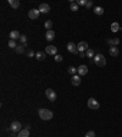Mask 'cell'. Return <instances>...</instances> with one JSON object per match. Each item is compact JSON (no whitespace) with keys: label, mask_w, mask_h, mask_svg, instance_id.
<instances>
[{"label":"cell","mask_w":122,"mask_h":137,"mask_svg":"<svg viewBox=\"0 0 122 137\" xmlns=\"http://www.w3.org/2000/svg\"><path fill=\"white\" fill-rule=\"evenodd\" d=\"M38 115H39V118L42 120H45V121L53 119V111L49 110V109H44V108H42V109L38 110Z\"/></svg>","instance_id":"6da1fadb"},{"label":"cell","mask_w":122,"mask_h":137,"mask_svg":"<svg viewBox=\"0 0 122 137\" xmlns=\"http://www.w3.org/2000/svg\"><path fill=\"white\" fill-rule=\"evenodd\" d=\"M94 62H95L96 66L103 67V66L106 65V59H105V56H104L103 54L99 53V54H95V56H94Z\"/></svg>","instance_id":"7a4b0ae2"},{"label":"cell","mask_w":122,"mask_h":137,"mask_svg":"<svg viewBox=\"0 0 122 137\" xmlns=\"http://www.w3.org/2000/svg\"><path fill=\"white\" fill-rule=\"evenodd\" d=\"M45 95L50 102H55V99H56V92L53 88H48L45 91Z\"/></svg>","instance_id":"3957f363"},{"label":"cell","mask_w":122,"mask_h":137,"mask_svg":"<svg viewBox=\"0 0 122 137\" xmlns=\"http://www.w3.org/2000/svg\"><path fill=\"white\" fill-rule=\"evenodd\" d=\"M88 108L96 110V109L100 108V104H99V102H98L95 98H89V99H88Z\"/></svg>","instance_id":"277c9868"},{"label":"cell","mask_w":122,"mask_h":137,"mask_svg":"<svg viewBox=\"0 0 122 137\" xmlns=\"http://www.w3.org/2000/svg\"><path fill=\"white\" fill-rule=\"evenodd\" d=\"M22 125H21V122L20 121H14L11 125H10V130L12 131V132H20L22 129Z\"/></svg>","instance_id":"5b68a950"},{"label":"cell","mask_w":122,"mask_h":137,"mask_svg":"<svg viewBox=\"0 0 122 137\" xmlns=\"http://www.w3.org/2000/svg\"><path fill=\"white\" fill-rule=\"evenodd\" d=\"M77 50H78V53H86L88 50V43L87 42H79L77 44Z\"/></svg>","instance_id":"8992f818"},{"label":"cell","mask_w":122,"mask_h":137,"mask_svg":"<svg viewBox=\"0 0 122 137\" xmlns=\"http://www.w3.org/2000/svg\"><path fill=\"white\" fill-rule=\"evenodd\" d=\"M39 15H40V11L38 9H32V10L28 11V17L30 20H37L39 17Z\"/></svg>","instance_id":"52a82bcc"},{"label":"cell","mask_w":122,"mask_h":137,"mask_svg":"<svg viewBox=\"0 0 122 137\" xmlns=\"http://www.w3.org/2000/svg\"><path fill=\"white\" fill-rule=\"evenodd\" d=\"M45 53L46 54H49V55H56V53H58V48L55 46H48L45 48Z\"/></svg>","instance_id":"ba28073f"},{"label":"cell","mask_w":122,"mask_h":137,"mask_svg":"<svg viewBox=\"0 0 122 137\" xmlns=\"http://www.w3.org/2000/svg\"><path fill=\"white\" fill-rule=\"evenodd\" d=\"M38 10L40 11V14H48V12L50 11V6H49L48 4H45V2H43V4L39 5Z\"/></svg>","instance_id":"9c48e42d"},{"label":"cell","mask_w":122,"mask_h":137,"mask_svg":"<svg viewBox=\"0 0 122 137\" xmlns=\"http://www.w3.org/2000/svg\"><path fill=\"white\" fill-rule=\"evenodd\" d=\"M77 72H78L79 76H84V75H87V72H88V67H87L86 65H81V66L77 67Z\"/></svg>","instance_id":"30bf717a"},{"label":"cell","mask_w":122,"mask_h":137,"mask_svg":"<svg viewBox=\"0 0 122 137\" xmlns=\"http://www.w3.org/2000/svg\"><path fill=\"white\" fill-rule=\"evenodd\" d=\"M67 50H68L70 53H73V54H79L78 50H77V46L75 43H72V42H70V43L67 44Z\"/></svg>","instance_id":"8fae6325"},{"label":"cell","mask_w":122,"mask_h":137,"mask_svg":"<svg viewBox=\"0 0 122 137\" xmlns=\"http://www.w3.org/2000/svg\"><path fill=\"white\" fill-rule=\"evenodd\" d=\"M45 38H46V41H49V42L54 41V39H55V32H54L53 30L46 31V33H45Z\"/></svg>","instance_id":"7c38bea8"},{"label":"cell","mask_w":122,"mask_h":137,"mask_svg":"<svg viewBox=\"0 0 122 137\" xmlns=\"http://www.w3.org/2000/svg\"><path fill=\"white\" fill-rule=\"evenodd\" d=\"M71 83L73 86H79L81 85V76L79 75H73L71 77Z\"/></svg>","instance_id":"4fadbf2b"},{"label":"cell","mask_w":122,"mask_h":137,"mask_svg":"<svg viewBox=\"0 0 122 137\" xmlns=\"http://www.w3.org/2000/svg\"><path fill=\"white\" fill-rule=\"evenodd\" d=\"M109 53H110V55L111 56H114V58H116V56H119V49H117V46H110V49H109Z\"/></svg>","instance_id":"5bb4252c"},{"label":"cell","mask_w":122,"mask_h":137,"mask_svg":"<svg viewBox=\"0 0 122 137\" xmlns=\"http://www.w3.org/2000/svg\"><path fill=\"white\" fill-rule=\"evenodd\" d=\"M120 43V39L119 38H109L107 39V44L110 46H116Z\"/></svg>","instance_id":"9a60e30c"},{"label":"cell","mask_w":122,"mask_h":137,"mask_svg":"<svg viewBox=\"0 0 122 137\" xmlns=\"http://www.w3.org/2000/svg\"><path fill=\"white\" fill-rule=\"evenodd\" d=\"M20 37H21V34H20L18 31H11L10 32V39L16 41V39H20Z\"/></svg>","instance_id":"2e32d148"},{"label":"cell","mask_w":122,"mask_h":137,"mask_svg":"<svg viewBox=\"0 0 122 137\" xmlns=\"http://www.w3.org/2000/svg\"><path fill=\"white\" fill-rule=\"evenodd\" d=\"M35 59L39 61H43L45 59V51H37L35 53Z\"/></svg>","instance_id":"e0dca14e"},{"label":"cell","mask_w":122,"mask_h":137,"mask_svg":"<svg viewBox=\"0 0 122 137\" xmlns=\"http://www.w3.org/2000/svg\"><path fill=\"white\" fill-rule=\"evenodd\" d=\"M94 14L98 16H101L104 14V9H103L101 6H95V7H94Z\"/></svg>","instance_id":"ac0fdd59"},{"label":"cell","mask_w":122,"mask_h":137,"mask_svg":"<svg viewBox=\"0 0 122 137\" xmlns=\"http://www.w3.org/2000/svg\"><path fill=\"white\" fill-rule=\"evenodd\" d=\"M18 137H30V130H27V129L21 130L18 132Z\"/></svg>","instance_id":"d6986e66"},{"label":"cell","mask_w":122,"mask_h":137,"mask_svg":"<svg viewBox=\"0 0 122 137\" xmlns=\"http://www.w3.org/2000/svg\"><path fill=\"white\" fill-rule=\"evenodd\" d=\"M9 4L12 9H17L20 6V1L18 0H9Z\"/></svg>","instance_id":"ffe728a7"},{"label":"cell","mask_w":122,"mask_h":137,"mask_svg":"<svg viewBox=\"0 0 122 137\" xmlns=\"http://www.w3.org/2000/svg\"><path fill=\"white\" fill-rule=\"evenodd\" d=\"M121 30V27H120V25L117 23V22H112L111 23V31L112 32H117V31Z\"/></svg>","instance_id":"44dd1931"},{"label":"cell","mask_w":122,"mask_h":137,"mask_svg":"<svg viewBox=\"0 0 122 137\" xmlns=\"http://www.w3.org/2000/svg\"><path fill=\"white\" fill-rule=\"evenodd\" d=\"M86 56H87V58H89V59H94V56H95L94 50H93V49H88V50L86 51Z\"/></svg>","instance_id":"7402d4cb"},{"label":"cell","mask_w":122,"mask_h":137,"mask_svg":"<svg viewBox=\"0 0 122 137\" xmlns=\"http://www.w3.org/2000/svg\"><path fill=\"white\" fill-rule=\"evenodd\" d=\"M16 53H17V54H23V53H25V46H17Z\"/></svg>","instance_id":"603a6c76"},{"label":"cell","mask_w":122,"mask_h":137,"mask_svg":"<svg viewBox=\"0 0 122 137\" xmlns=\"http://www.w3.org/2000/svg\"><path fill=\"white\" fill-rule=\"evenodd\" d=\"M67 71H68V74H71V75L73 76V75H76L77 69H76V67H75V66H70V67L67 69Z\"/></svg>","instance_id":"cb8c5ba5"},{"label":"cell","mask_w":122,"mask_h":137,"mask_svg":"<svg viewBox=\"0 0 122 137\" xmlns=\"http://www.w3.org/2000/svg\"><path fill=\"white\" fill-rule=\"evenodd\" d=\"M70 9H71L72 11H77V10H78V4L75 2V1L71 2V4H70Z\"/></svg>","instance_id":"d4e9b609"},{"label":"cell","mask_w":122,"mask_h":137,"mask_svg":"<svg viewBox=\"0 0 122 137\" xmlns=\"http://www.w3.org/2000/svg\"><path fill=\"white\" fill-rule=\"evenodd\" d=\"M7 46H10V48H12V49H16V48H17V44H16V41H12V39H10V41H9V43H7Z\"/></svg>","instance_id":"484cf974"},{"label":"cell","mask_w":122,"mask_h":137,"mask_svg":"<svg viewBox=\"0 0 122 137\" xmlns=\"http://www.w3.org/2000/svg\"><path fill=\"white\" fill-rule=\"evenodd\" d=\"M20 41H21V43H22L23 46H27V37H26L25 34H21V37H20Z\"/></svg>","instance_id":"4316f807"},{"label":"cell","mask_w":122,"mask_h":137,"mask_svg":"<svg viewBox=\"0 0 122 137\" xmlns=\"http://www.w3.org/2000/svg\"><path fill=\"white\" fill-rule=\"evenodd\" d=\"M44 27H45L46 30L49 31L51 27H53V22L50 21V20H48V21H45V23H44Z\"/></svg>","instance_id":"83f0119b"},{"label":"cell","mask_w":122,"mask_h":137,"mask_svg":"<svg viewBox=\"0 0 122 137\" xmlns=\"http://www.w3.org/2000/svg\"><path fill=\"white\" fill-rule=\"evenodd\" d=\"M27 56L28 58H33V56H35V53L33 50H27Z\"/></svg>","instance_id":"f1b7e54d"},{"label":"cell","mask_w":122,"mask_h":137,"mask_svg":"<svg viewBox=\"0 0 122 137\" xmlns=\"http://www.w3.org/2000/svg\"><path fill=\"white\" fill-rule=\"evenodd\" d=\"M62 59H63V58H62V55H59V54H56V55H55V61H56V62H61Z\"/></svg>","instance_id":"f546056e"},{"label":"cell","mask_w":122,"mask_h":137,"mask_svg":"<svg viewBox=\"0 0 122 137\" xmlns=\"http://www.w3.org/2000/svg\"><path fill=\"white\" fill-rule=\"evenodd\" d=\"M84 137H95V132L94 131H88Z\"/></svg>","instance_id":"4dcf8cb0"},{"label":"cell","mask_w":122,"mask_h":137,"mask_svg":"<svg viewBox=\"0 0 122 137\" xmlns=\"http://www.w3.org/2000/svg\"><path fill=\"white\" fill-rule=\"evenodd\" d=\"M77 4H78V5H82V6H86L87 0H78V1H77Z\"/></svg>","instance_id":"1f68e13d"},{"label":"cell","mask_w":122,"mask_h":137,"mask_svg":"<svg viewBox=\"0 0 122 137\" xmlns=\"http://www.w3.org/2000/svg\"><path fill=\"white\" fill-rule=\"evenodd\" d=\"M92 6H93V2H92L91 0H88V1H87V4H86V7H87V9H91Z\"/></svg>","instance_id":"d6a6232c"},{"label":"cell","mask_w":122,"mask_h":137,"mask_svg":"<svg viewBox=\"0 0 122 137\" xmlns=\"http://www.w3.org/2000/svg\"><path fill=\"white\" fill-rule=\"evenodd\" d=\"M79 56H81V58H84V56H86V53H79Z\"/></svg>","instance_id":"836d02e7"},{"label":"cell","mask_w":122,"mask_h":137,"mask_svg":"<svg viewBox=\"0 0 122 137\" xmlns=\"http://www.w3.org/2000/svg\"><path fill=\"white\" fill-rule=\"evenodd\" d=\"M17 137H18V136H17Z\"/></svg>","instance_id":"e575fe53"}]
</instances>
